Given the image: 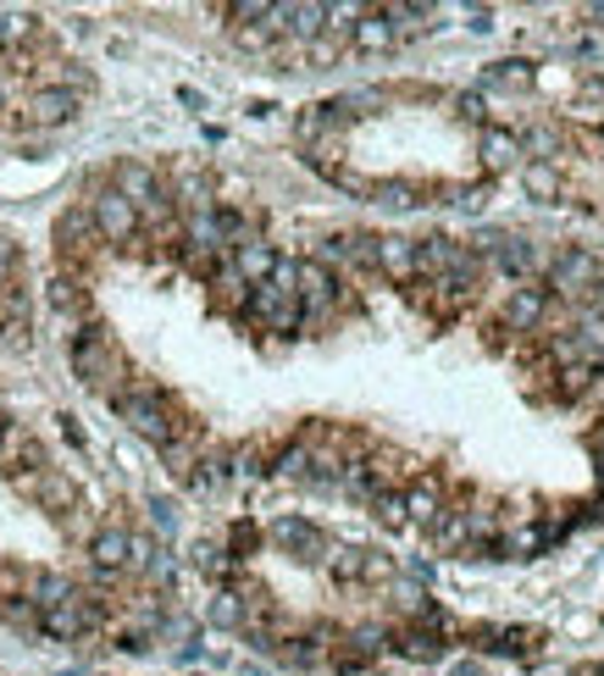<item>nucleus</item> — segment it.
Returning <instances> with one entry per match:
<instances>
[{
  "label": "nucleus",
  "mask_w": 604,
  "mask_h": 676,
  "mask_svg": "<svg viewBox=\"0 0 604 676\" xmlns=\"http://www.w3.org/2000/svg\"><path fill=\"white\" fill-rule=\"evenodd\" d=\"M488 83H504V90H533V61H493Z\"/></svg>",
  "instance_id": "473e14b6"
},
{
  "label": "nucleus",
  "mask_w": 604,
  "mask_h": 676,
  "mask_svg": "<svg viewBox=\"0 0 604 676\" xmlns=\"http://www.w3.org/2000/svg\"><path fill=\"white\" fill-rule=\"evenodd\" d=\"M72 117H78V95L72 90H56V83H50V90H34L28 106H23V123L28 128H61Z\"/></svg>",
  "instance_id": "4468645a"
},
{
  "label": "nucleus",
  "mask_w": 604,
  "mask_h": 676,
  "mask_svg": "<svg viewBox=\"0 0 604 676\" xmlns=\"http://www.w3.org/2000/svg\"><path fill=\"white\" fill-rule=\"evenodd\" d=\"M56 249H61V261L67 267H83L101 249V233H95V217H90V206H72V211H61L56 217Z\"/></svg>",
  "instance_id": "423d86ee"
},
{
  "label": "nucleus",
  "mask_w": 604,
  "mask_h": 676,
  "mask_svg": "<svg viewBox=\"0 0 604 676\" xmlns=\"http://www.w3.org/2000/svg\"><path fill=\"white\" fill-rule=\"evenodd\" d=\"M350 45H356L361 56H383V50H394L399 39H394V28H388L378 12H361V23L350 28Z\"/></svg>",
  "instance_id": "412c9836"
},
{
  "label": "nucleus",
  "mask_w": 604,
  "mask_h": 676,
  "mask_svg": "<svg viewBox=\"0 0 604 676\" xmlns=\"http://www.w3.org/2000/svg\"><path fill=\"white\" fill-rule=\"evenodd\" d=\"M378 272L388 283H416V238L405 233H378Z\"/></svg>",
  "instance_id": "2eb2a0df"
},
{
  "label": "nucleus",
  "mask_w": 604,
  "mask_h": 676,
  "mask_svg": "<svg viewBox=\"0 0 604 676\" xmlns=\"http://www.w3.org/2000/svg\"><path fill=\"white\" fill-rule=\"evenodd\" d=\"M244 316L262 322V327H272V333H300V327H305V305H300L294 294H278L272 283H255V289L244 294Z\"/></svg>",
  "instance_id": "39448f33"
},
{
  "label": "nucleus",
  "mask_w": 604,
  "mask_h": 676,
  "mask_svg": "<svg viewBox=\"0 0 604 676\" xmlns=\"http://www.w3.org/2000/svg\"><path fill=\"white\" fill-rule=\"evenodd\" d=\"M322 28H327V7H322V0H294V7H283V34L311 45Z\"/></svg>",
  "instance_id": "aec40b11"
},
{
  "label": "nucleus",
  "mask_w": 604,
  "mask_h": 676,
  "mask_svg": "<svg viewBox=\"0 0 604 676\" xmlns=\"http://www.w3.org/2000/svg\"><path fill=\"white\" fill-rule=\"evenodd\" d=\"M361 582H394V560L378 555V549H367V571H361Z\"/></svg>",
  "instance_id": "ea45409f"
},
{
  "label": "nucleus",
  "mask_w": 604,
  "mask_h": 676,
  "mask_svg": "<svg viewBox=\"0 0 604 676\" xmlns=\"http://www.w3.org/2000/svg\"><path fill=\"white\" fill-rule=\"evenodd\" d=\"M593 450H599V461H604V428H599V439H593Z\"/></svg>",
  "instance_id": "c03bdc74"
},
{
  "label": "nucleus",
  "mask_w": 604,
  "mask_h": 676,
  "mask_svg": "<svg viewBox=\"0 0 604 676\" xmlns=\"http://www.w3.org/2000/svg\"><path fill=\"white\" fill-rule=\"evenodd\" d=\"M272 267H278V249H272L267 238H244V244L233 249V272H239L249 289H255V283H267Z\"/></svg>",
  "instance_id": "f3484780"
},
{
  "label": "nucleus",
  "mask_w": 604,
  "mask_h": 676,
  "mask_svg": "<svg viewBox=\"0 0 604 676\" xmlns=\"http://www.w3.org/2000/svg\"><path fill=\"white\" fill-rule=\"evenodd\" d=\"M255 538H262V533H255L249 522H233V533H228V555L239 560V555H249L255 549Z\"/></svg>",
  "instance_id": "58836bf2"
},
{
  "label": "nucleus",
  "mask_w": 604,
  "mask_h": 676,
  "mask_svg": "<svg viewBox=\"0 0 604 676\" xmlns=\"http://www.w3.org/2000/svg\"><path fill=\"white\" fill-rule=\"evenodd\" d=\"M399 499H405V522L427 533V527L444 516V477L439 471H421L410 488H399Z\"/></svg>",
  "instance_id": "9b49d317"
},
{
  "label": "nucleus",
  "mask_w": 604,
  "mask_h": 676,
  "mask_svg": "<svg viewBox=\"0 0 604 676\" xmlns=\"http://www.w3.org/2000/svg\"><path fill=\"white\" fill-rule=\"evenodd\" d=\"M322 566L333 571V582H344V587H361L367 549H356V544H327V560H322Z\"/></svg>",
  "instance_id": "4be33fe9"
},
{
  "label": "nucleus",
  "mask_w": 604,
  "mask_h": 676,
  "mask_svg": "<svg viewBox=\"0 0 604 676\" xmlns=\"http://www.w3.org/2000/svg\"><path fill=\"white\" fill-rule=\"evenodd\" d=\"M560 128H549V123H538V128H527L522 133V161H555V150H560Z\"/></svg>",
  "instance_id": "cd10ccee"
},
{
  "label": "nucleus",
  "mask_w": 604,
  "mask_h": 676,
  "mask_svg": "<svg viewBox=\"0 0 604 676\" xmlns=\"http://www.w3.org/2000/svg\"><path fill=\"white\" fill-rule=\"evenodd\" d=\"M206 621H211V627H222V632H239V627H244V594L222 587V594L206 605Z\"/></svg>",
  "instance_id": "a878e982"
},
{
  "label": "nucleus",
  "mask_w": 604,
  "mask_h": 676,
  "mask_svg": "<svg viewBox=\"0 0 604 676\" xmlns=\"http://www.w3.org/2000/svg\"><path fill=\"white\" fill-rule=\"evenodd\" d=\"M90 217H95L101 244H133V238H139V211H133L117 189H101V195L90 200Z\"/></svg>",
  "instance_id": "6e6552de"
},
{
  "label": "nucleus",
  "mask_w": 604,
  "mask_h": 676,
  "mask_svg": "<svg viewBox=\"0 0 604 676\" xmlns=\"http://www.w3.org/2000/svg\"><path fill=\"white\" fill-rule=\"evenodd\" d=\"M394 605H399L405 616H421V610H427V594H421L416 582H399V576H394Z\"/></svg>",
  "instance_id": "e433bc0d"
},
{
  "label": "nucleus",
  "mask_w": 604,
  "mask_h": 676,
  "mask_svg": "<svg viewBox=\"0 0 604 676\" xmlns=\"http://www.w3.org/2000/svg\"><path fill=\"white\" fill-rule=\"evenodd\" d=\"M23 39H34V18H28V12L0 18V45H23Z\"/></svg>",
  "instance_id": "c9c22d12"
},
{
  "label": "nucleus",
  "mask_w": 604,
  "mask_h": 676,
  "mask_svg": "<svg viewBox=\"0 0 604 676\" xmlns=\"http://www.w3.org/2000/svg\"><path fill=\"white\" fill-rule=\"evenodd\" d=\"M544 316H549L544 283H510V294H504V305H499V322H504L510 333H533V327H544Z\"/></svg>",
  "instance_id": "9d476101"
},
{
  "label": "nucleus",
  "mask_w": 604,
  "mask_h": 676,
  "mask_svg": "<svg viewBox=\"0 0 604 676\" xmlns=\"http://www.w3.org/2000/svg\"><path fill=\"white\" fill-rule=\"evenodd\" d=\"M267 538H272L283 555H294L300 566H322V560H327V538H322V527L305 522V516H278V522L267 527Z\"/></svg>",
  "instance_id": "0eeeda50"
},
{
  "label": "nucleus",
  "mask_w": 604,
  "mask_h": 676,
  "mask_svg": "<svg viewBox=\"0 0 604 676\" xmlns=\"http://www.w3.org/2000/svg\"><path fill=\"white\" fill-rule=\"evenodd\" d=\"M427 533H433V544H439V549L466 544V511H461V504H444V516H439L433 527H427Z\"/></svg>",
  "instance_id": "7c9ffc66"
},
{
  "label": "nucleus",
  "mask_w": 604,
  "mask_h": 676,
  "mask_svg": "<svg viewBox=\"0 0 604 676\" xmlns=\"http://www.w3.org/2000/svg\"><path fill=\"white\" fill-rule=\"evenodd\" d=\"M372 200L388 206V211H410V206H421V189L405 184V178H383V184H372Z\"/></svg>",
  "instance_id": "c85d7f7f"
},
{
  "label": "nucleus",
  "mask_w": 604,
  "mask_h": 676,
  "mask_svg": "<svg viewBox=\"0 0 604 676\" xmlns=\"http://www.w3.org/2000/svg\"><path fill=\"white\" fill-rule=\"evenodd\" d=\"M378 18L394 28V39H410L427 28V18H433V7H410V0H394V7H378Z\"/></svg>",
  "instance_id": "5701e85b"
},
{
  "label": "nucleus",
  "mask_w": 604,
  "mask_h": 676,
  "mask_svg": "<svg viewBox=\"0 0 604 676\" xmlns=\"http://www.w3.org/2000/svg\"><path fill=\"white\" fill-rule=\"evenodd\" d=\"M327 106H333V117H338V123L378 117V112H383V90H350V95H338V101H327Z\"/></svg>",
  "instance_id": "393cba45"
},
{
  "label": "nucleus",
  "mask_w": 604,
  "mask_h": 676,
  "mask_svg": "<svg viewBox=\"0 0 604 676\" xmlns=\"http://www.w3.org/2000/svg\"><path fill=\"white\" fill-rule=\"evenodd\" d=\"M466 28H472V34H488V28H493V12H488V7H466Z\"/></svg>",
  "instance_id": "a19ab883"
},
{
  "label": "nucleus",
  "mask_w": 604,
  "mask_h": 676,
  "mask_svg": "<svg viewBox=\"0 0 604 676\" xmlns=\"http://www.w3.org/2000/svg\"><path fill=\"white\" fill-rule=\"evenodd\" d=\"M477 155H483L488 173H510V166H522V133L488 123V128L477 133Z\"/></svg>",
  "instance_id": "dca6fc26"
},
{
  "label": "nucleus",
  "mask_w": 604,
  "mask_h": 676,
  "mask_svg": "<svg viewBox=\"0 0 604 676\" xmlns=\"http://www.w3.org/2000/svg\"><path fill=\"white\" fill-rule=\"evenodd\" d=\"M344 45H350L344 34H327V28H322V34L305 45V61H311V67H333V61L344 56Z\"/></svg>",
  "instance_id": "72a5a7b5"
},
{
  "label": "nucleus",
  "mask_w": 604,
  "mask_h": 676,
  "mask_svg": "<svg viewBox=\"0 0 604 676\" xmlns=\"http://www.w3.org/2000/svg\"><path fill=\"white\" fill-rule=\"evenodd\" d=\"M72 372L90 383V388H106V394H117V377H123V356H117V345L101 333V327H78V338H72Z\"/></svg>",
  "instance_id": "20e7f679"
},
{
  "label": "nucleus",
  "mask_w": 604,
  "mask_h": 676,
  "mask_svg": "<svg viewBox=\"0 0 604 676\" xmlns=\"http://www.w3.org/2000/svg\"><path fill=\"white\" fill-rule=\"evenodd\" d=\"M50 305H56V311H83V283H78L72 272H56V278H50Z\"/></svg>",
  "instance_id": "f704fd0d"
},
{
  "label": "nucleus",
  "mask_w": 604,
  "mask_h": 676,
  "mask_svg": "<svg viewBox=\"0 0 604 676\" xmlns=\"http://www.w3.org/2000/svg\"><path fill=\"white\" fill-rule=\"evenodd\" d=\"M582 18H588V23H604V0H593V7H582Z\"/></svg>",
  "instance_id": "79ce46f5"
},
{
  "label": "nucleus",
  "mask_w": 604,
  "mask_h": 676,
  "mask_svg": "<svg viewBox=\"0 0 604 676\" xmlns=\"http://www.w3.org/2000/svg\"><path fill=\"white\" fill-rule=\"evenodd\" d=\"M112 189H117L133 211H144V206H155V200L166 195V189H161V178H155V166H144V161H117Z\"/></svg>",
  "instance_id": "f8f14e48"
},
{
  "label": "nucleus",
  "mask_w": 604,
  "mask_h": 676,
  "mask_svg": "<svg viewBox=\"0 0 604 676\" xmlns=\"http://www.w3.org/2000/svg\"><path fill=\"white\" fill-rule=\"evenodd\" d=\"M195 571H206V576H217V582H228V576H239V560L222 549V544H195Z\"/></svg>",
  "instance_id": "bb28decb"
},
{
  "label": "nucleus",
  "mask_w": 604,
  "mask_h": 676,
  "mask_svg": "<svg viewBox=\"0 0 604 676\" xmlns=\"http://www.w3.org/2000/svg\"><path fill=\"white\" fill-rule=\"evenodd\" d=\"M599 256L593 249H582V244H566V249H555L549 256V267H544V294H555V300H571V305H588L593 294H599Z\"/></svg>",
  "instance_id": "f03ea898"
},
{
  "label": "nucleus",
  "mask_w": 604,
  "mask_h": 676,
  "mask_svg": "<svg viewBox=\"0 0 604 676\" xmlns=\"http://www.w3.org/2000/svg\"><path fill=\"white\" fill-rule=\"evenodd\" d=\"M461 249H466V244H455V238H444V233L416 238V278H421V283L450 278V272L461 267Z\"/></svg>",
  "instance_id": "ddd939ff"
},
{
  "label": "nucleus",
  "mask_w": 604,
  "mask_h": 676,
  "mask_svg": "<svg viewBox=\"0 0 604 676\" xmlns=\"http://www.w3.org/2000/svg\"><path fill=\"white\" fill-rule=\"evenodd\" d=\"M28 499H39L50 516H72L78 511V482L67 477V471H56V466H45V471H34V477H12Z\"/></svg>",
  "instance_id": "1a4fd4ad"
},
{
  "label": "nucleus",
  "mask_w": 604,
  "mask_h": 676,
  "mask_svg": "<svg viewBox=\"0 0 604 676\" xmlns=\"http://www.w3.org/2000/svg\"><path fill=\"white\" fill-rule=\"evenodd\" d=\"M372 516H378L383 533H405V527H410V522H405V499H399V488H383V493L372 499Z\"/></svg>",
  "instance_id": "c756f323"
},
{
  "label": "nucleus",
  "mask_w": 604,
  "mask_h": 676,
  "mask_svg": "<svg viewBox=\"0 0 604 676\" xmlns=\"http://www.w3.org/2000/svg\"><path fill=\"white\" fill-rule=\"evenodd\" d=\"M450 676H483V665H472V660H461V665H455Z\"/></svg>",
  "instance_id": "37998d69"
},
{
  "label": "nucleus",
  "mask_w": 604,
  "mask_h": 676,
  "mask_svg": "<svg viewBox=\"0 0 604 676\" xmlns=\"http://www.w3.org/2000/svg\"><path fill=\"white\" fill-rule=\"evenodd\" d=\"M394 649H399L405 660H421V665L444 660V638H439V632H421V627H405V632L394 638Z\"/></svg>",
  "instance_id": "b1692460"
},
{
  "label": "nucleus",
  "mask_w": 604,
  "mask_h": 676,
  "mask_svg": "<svg viewBox=\"0 0 604 676\" xmlns=\"http://www.w3.org/2000/svg\"><path fill=\"white\" fill-rule=\"evenodd\" d=\"M450 106H455V117H461V123H483V95H477V90L450 95Z\"/></svg>",
  "instance_id": "4c0bfd02"
},
{
  "label": "nucleus",
  "mask_w": 604,
  "mask_h": 676,
  "mask_svg": "<svg viewBox=\"0 0 604 676\" xmlns=\"http://www.w3.org/2000/svg\"><path fill=\"white\" fill-rule=\"evenodd\" d=\"M588 388H593V366H566L555 383V405H577Z\"/></svg>",
  "instance_id": "2f4dec72"
},
{
  "label": "nucleus",
  "mask_w": 604,
  "mask_h": 676,
  "mask_svg": "<svg viewBox=\"0 0 604 676\" xmlns=\"http://www.w3.org/2000/svg\"><path fill=\"white\" fill-rule=\"evenodd\" d=\"M112 405H117V416L128 421V428L144 439V444H155V450H178V433H184V416L172 410V399L155 388V383H123L117 394H112Z\"/></svg>",
  "instance_id": "f257e3e1"
},
{
  "label": "nucleus",
  "mask_w": 604,
  "mask_h": 676,
  "mask_svg": "<svg viewBox=\"0 0 604 676\" xmlns=\"http://www.w3.org/2000/svg\"><path fill=\"white\" fill-rule=\"evenodd\" d=\"M477 256H483V267L493 261L510 283H533L544 267H549V256L544 249H533V238H522V233H499V228H488V233H477Z\"/></svg>",
  "instance_id": "7ed1b4c3"
},
{
  "label": "nucleus",
  "mask_w": 604,
  "mask_h": 676,
  "mask_svg": "<svg viewBox=\"0 0 604 676\" xmlns=\"http://www.w3.org/2000/svg\"><path fill=\"white\" fill-rule=\"evenodd\" d=\"M128 527H101L95 538H90V560H95V571L101 576H117V571H128Z\"/></svg>",
  "instance_id": "a211bd4d"
},
{
  "label": "nucleus",
  "mask_w": 604,
  "mask_h": 676,
  "mask_svg": "<svg viewBox=\"0 0 604 676\" xmlns=\"http://www.w3.org/2000/svg\"><path fill=\"white\" fill-rule=\"evenodd\" d=\"M522 189H527L533 200L555 206L560 189H566V178H560V166H555V161H522Z\"/></svg>",
  "instance_id": "6ab92c4d"
}]
</instances>
